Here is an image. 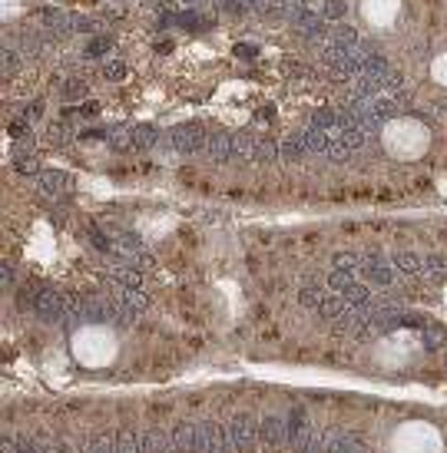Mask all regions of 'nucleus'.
<instances>
[{
	"label": "nucleus",
	"mask_w": 447,
	"mask_h": 453,
	"mask_svg": "<svg viewBox=\"0 0 447 453\" xmlns=\"http://www.w3.org/2000/svg\"><path fill=\"white\" fill-rule=\"evenodd\" d=\"M73 351L83 365L103 367L110 365V357L116 354V341L106 327H83L77 338H73Z\"/></svg>",
	"instance_id": "nucleus-2"
},
{
	"label": "nucleus",
	"mask_w": 447,
	"mask_h": 453,
	"mask_svg": "<svg viewBox=\"0 0 447 453\" xmlns=\"http://www.w3.org/2000/svg\"><path fill=\"white\" fill-rule=\"evenodd\" d=\"M391 450L395 453H441V437H437V430L431 424H421V420H414V424H405V427L395 434V441H391Z\"/></svg>",
	"instance_id": "nucleus-3"
},
{
	"label": "nucleus",
	"mask_w": 447,
	"mask_h": 453,
	"mask_svg": "<svg viewBox=\"0 0 447 453\" xmlns=\"http://www.w3.org/2000/svg\"><path fill=\"white\" fill-rule=\"evenodd\" d=\"M435 80H437V83H444V87H447V53H444V57H437V60H435Z\"/></svg>",
	"instance_id": "nucleus-8"
},
{
	"label": "nucleus",
	"mask_w": 447,
	"mask_h": 453,
	"mask_svg": "<svg viewBox=\"0 0 447 453\" xmlns=\"http://www.w3.org/2000/svg\"><path fill=\"white\" fill-rule=\"evenodd\" d=\"M173 142H176L179 152H196L205 146V133L199 127H179L173 129Z\"/></svg>",
	"instance_id": "nucleus-5"
},
{
	"label": "nucleus",
	"mask_w": 447,
	"mask_h": 453,
	"mask_svg": "<svg viewBox=\"0 0 447 453\" xmlns=\"http://www.w3.org/2000/svg\"><path fill=\"white\" fill-rule=\"evenodd\" d=\"M205 150H209V156L212 159H226L232 150V136H226V133H216V136L205 139Z\"/></svg>",
	"instance_id": "nucleus-6"
},
{
	"label": "nucleus",
	"mask_w": 447,
	"mask_h": 453,
	"mask_svg": "<svg viewBox=\"0 0 447 453\" xmlns=\"http://www.w3.org/2000/svg\"><path fill=\"white\" fill-rule=\"evenodd\" d=\"M381 142L395 159H418L431 146V133L418 119H391L381 129Z\"/></svg>",
	"instance_id": "nucleus-1"
},
{
	"label": "nucleus",
	"mask_w": 447,
	"mask_h": 453,
	"mask_svg": "<svg viewBox=\"0 0 447 453\" xmlns=\"http://www.w3.org/2000/svg\"><path fill=\"white\" fill-rule=\"evenodd\" d=\"M397 7H401V0H365V4H361V13L368 17V24L388 27L397 17Z\"/></svg>",
	"instance_id": "nucleus-4"
},
{
	"label": "nucleus",
	"mask_w": 447,
	"mask_h": 453,
	"mask_svg": "<svg viewBox=\"0 0 447 453\" xmlns=\"http://www.w3.org/2000/svg\"><path fill=\"white\" fill-rule=\"evenodd\" d=\"M60 182H64V176H60V173H47V176L40 179V189L47 192V196H53V192L60 189Z\"/></svg>",
	"instance_id": "nucleus-7"
}]
</instances>
